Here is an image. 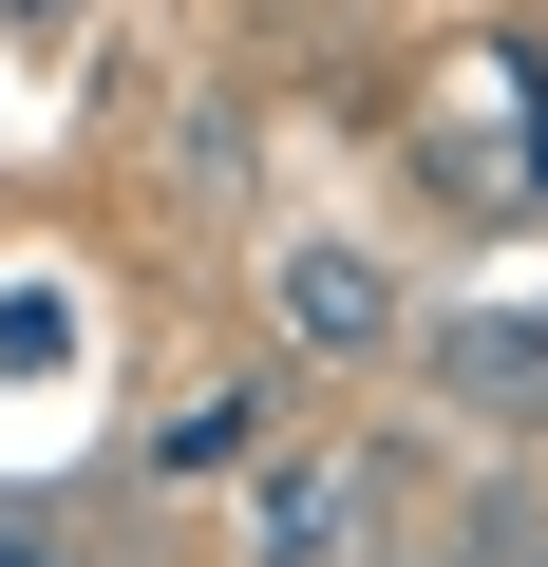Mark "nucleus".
Returning <instances> with one entry per match:
<instances>
[{
    "mask_svg": "<svg viewBox=\"0 0 548 567\" xmlns=\"http://www.w3.org/2000/svg\"><path fill=\"white\" fill-rule=\"evenodd\" d=\"M416 171L454 208H548V58L529 39H454L416 95Z\"/></svg>",
    "mask_w": 548,
    "mask_h": 567,
    "instance_id": "nucleus-1",
    "label": "nucleus"
},
{
    "mask_svg": "<svg viewBox=\"0 0 548 567\" xmlns=\"http://www.w3.org/2000/svg\"><path fill=\"white\" fill-rule=\"evenodd\" d=\"M265 322H285L303 360H379V341H397V284H379V246H341V227H322V246L265 265Z\"/></svg>",
    "mask_w": 548,
    "mask_h": 567,
    "instance_id": "nucleus-2",
    "label": "nucleus"
},
{
    "mask_svg": "<svg viewBox=\"0 0 548 567\" xmlns=\"http://www.w3.org/2000/svg\"><path fill=\"white\" fill-rule=\"evenodd\" d=\"M360 492H379L360 454H303V473H265V567H322V548L360 529Z\"/></svg>",
    "mask_w": 548,
    "mask_h": 567,
    "instance_id": "nucleus-3",
    "label": "nucleus"
},
{
    "mask_svg": "<svg viewBox=\"0 0 548 567\" xmlns=\"http://www.w3.org/2000/svg\"><path fill=\"white\" fill-rule=\"evenodd\" d=\"M265 416H285L265 379H208V398H189V416L152 435V473H246V454H265Z\"/></svg>",
    "mask_w": 548,
    "mask_h": 567,
    "instance_id": "nucleus-4",
    "label": "nucleus"
},
{
    "mask_svg": "<svg viewBox=\"0 0 548 567\" xmlns=\"http://www.w3.org/2000/svg\"><path fill=\"white\" fill-rule=\"evenodd\" d=\"M435 379L454 398H548V322H435Z\"/></svg>",
    "mask_w": 548,
    "mask_h": 567,
    "instance_id": "nucleus-5",
    "label": "nucleus"
},
{
    "mask_svg": "<svg viewBox=\"0 0 548 567\" xmlns=\"http://www.w3.org/2000/svg\"><path fill=\"white\" fill-rule=\"evenodd\" d=\"M58 20H76V0H0V39H58Z\"/></svg>",
    "mask_w": 548,
    "mask_h": 567,
    "instance_id": "nucleus-6",
    "label": "nucleus"
},
{
    "mask_svg": "<svg viewBox=\"0 0 548 567\" xmlns=\"http://www.w3.org/2000/svg\"><path fill=\"white\" fill-rule=\"evenodd\" d=\"M0 567H58V529H0Z\"/></svg>",
    "mask_w": 548,
    "mask_h": 567,
    "instance_id": "nucleus-7",
    "label": "nucleus"
}]
</instances>
